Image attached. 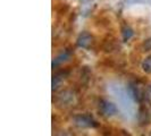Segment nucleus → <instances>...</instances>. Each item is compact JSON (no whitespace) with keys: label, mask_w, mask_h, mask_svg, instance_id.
I'll return each instance as SVG.
<instances>
[{"label":"nucleus","mask_w":151,"mask_h":136,"mask_svg":"<svg viewBox=\"0 0 151 136\" xmlns=\"http://www.w3.org/2000/svg\"><path fill=\"white\" fill-rule=\"evenodd\" d=\"M74 124L77 127H82V128H93L97 127L98 124L91 116L89 115H80L74 117Z\"/></svg>","instance_id":"f257e3e1"},{"label":"nucleus","mask_w":151,"mask_h":136,"mask_svg":"<svg viewBox=\"0 0 151 136\" xmlns=\"http://www.w3.org/2000/svg\"><path fill=\"white\" fill-rule=\"evenodd\" d=\"M99 111L105 117H111L117 112V108L111 102L107 100H100L99 102Z\"/></svg>","instance_id":"f03ea898"},{"label":"nucleus","mask_w":151,"mask_h":136,"mask_svg":"<svg viewBox=\"0 0 151 136\" xmlns=\"http://www.w3.org/2000/svg\"><path fill=\"white\" fill-rule=\"evenodd\" d=\"M92 37H91L89 33H86V32H84L82 33L78 39H77V44L80 45V47H82V48H89L92 43Z\"/></svg>","instance_id":"7ed1b4c3"},{"label":"nucleus","mask_w":151,"mask_h":136,"mask_svg":"<svg viewBox=\"0 0 151 136\" xmlns=\"http://www.w3.org/2000/svg\"><path fill=\"white\" fill-rule=\"evenodd\" d=\"M64 76L65 74L64 73H58V74H56V75L53 76L52 78V90H57V87L60 85V83L64 81Z\"/></svg>","instance_id":"20e7f679"},{"label":"nucleus","mask_w":151,"mask_h":136,"mask_svg":"<svg viewBox=\"0 0 151 136\" xmlns=\"http://www.w3.org/2000/svg\"><path fill=\"white\" fill-rule=\"evenodd\" d=\"M142 69L147 74H151V56L145 58L142 62Z\"/></svg>","instance_id":"39448f33"},{"label":"nucleus","mask_w":151,"mask_h":136,"mask_svg":"<svg viewBox=\"0 0 151 136\" xmlns=\"http://www.w3.org/2000/svg\"><path fill=\"white\" fill-rule=\"evenodd\" d=\"M122 34H123L124 41H127V40H129V39L132 38V35H133V31L131 30L129 27H124V29H123V32H122Z\"/></svg>","instance_id":"423d86ee"},{"label":"nucleus","mask_w":151,"mask_h":136,"mask_svg":"<svg viewBox=\"0 0 151 136\" xmlns=\"http://www.w3.org/2000/svg\"><path fill=\"white\" fill-rule=\"evenodd\" d=\"M144 99H145L149 103H151V84L149 86L145 87V91H144Z\"/></svg>","instance_id":"0eeeda50"},{"label":"nucleus","mask_w":151,"mask_h":136,"mask_svg":"<svg viewBox=\"0 0 151 136\" xmlns=\"http://www.w3.org/2000/svg\"><path fill=\"white\" fill-rule=\"evenodd\" d=\"M143 49H144V51H150L151 50V38L148 39L143 43Z\"/></svg>","instance_id":"6e6552de"}]
</instances>
